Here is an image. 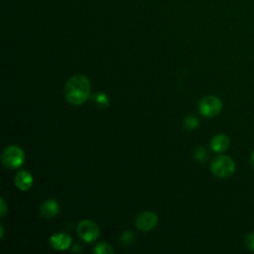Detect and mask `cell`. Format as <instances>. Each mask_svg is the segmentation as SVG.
<instances>
[{"mask_svg":"<svg viewBox=\"0 0 254 254\" xmlns=\"http://www.w3.org/2000/svg\"><path fill=\"white\" fill-rule=\"evenodd\" d=\"M90 95L89 79L83 74H75L71 76L64 87V96L72 105H80L84 103Z\"/></svg>","mask_w":254,"mask_h":254,"instance_id":"cell-1","label":"cell"},{"mask_svg":"<svg viewBox=\"0 0 254 254\" xmlns=\"http://www.w3.org/2000/svg\"><path fill=\"white\" fill-rule=\"evenodd\" d=\"M210 169L214 176L225 179L233 175L235 171V163L229 156L220 155L212 160Z\"/></svg>","mask_w":254,"mask_h":254,"instance_id":"cell-2","label":"cell"},{"mask_svg":"<svg viewBox=\"0 0 254 254\" xmlns=\"http://www.w3.org/2000/svg\"><path fill=\"white\" fill-rule=\"evenodd\" d=\"M198 109L202 116L214 117L220 113L222 109V102L214 95H206L200 99Z\"/></svg>","mask_w":254,"mask_h":254,"instance_id":"cell-3","label":"cell"},{"mask_svg":"<svg viewBox=\"0 0 254 254\" xmlns=\"http://www.w3.org/2000/svg\"><path fill=\"white\" fill-rule=\"evenodd\" d=\"M25 161V154L18 146L7 147L2 154V162L5 167L15 169L20 167Z\"/></svg>","mask_w":254,"mask_h":254,"instance_id":"cell-4","label":"cell"},{"mask_svg":"<svg viewBox=\"0 0 254 254\" xmlns=\"http://www.w3.org/2000/svg\"><path fill=\"white\" fill-rule=\"evenodd\" d=\"M77 233L85 242H93L99 236V228L90 219H84L77 225Z\"/></svg>","mask_w":254,"mask_h":254,"instance_id":"cell-5","label":"cell"},{"mask_svg":"<svg viewBox=\"0 0 254 254\" xmlns=\"http://www.w3.org/2000/svg\"><path fill=\"white\" fill-rule=\"evenodd\" d=\"M158 223V216L152 211L141 212L136 218V226L141 231H149Z\"/></svg>","mask_w":254,"mask_h":254,"instance_id":"cell-6","label":"cell"},{"mask_svg":"<svg viewBox=\"0 0 254 254\" xmlns=\"http://www.w3.org/2000/svg\"><path fill=\"white\" fill-rule=\"evenodd\" d=\"M50 243L52 247L56 250H64L69 247L71 243V238L65 233H57L51 237Z\"/></svg>","mask_w":254,"mask_h":254,"instance_id":"cell-7","label":"cell"},{"mask_svg":"<svg viewBox=\"0 0 254 254\" xmlns=\"http://www.w3.org/2000/svg\"><path fill=\"white\" fill-rule=\"evenodd\" d=\"M15 185L21 190H28L33 185V178L27 171H20L15 177Z\"/></svg>","mask_w":254,"mask_h":254,"instance_id":"cell-8","label":"cell"},{"mask_svg":"<svg viewBox=\"0 0 254 254\" xmlns=\"http://www.w3.org/2000/svg\"><path fill=\"white\" fill-rule=\"evenodd\" d=\"M210 147L216 153L224 152L229 147V138L225 134H217L211 139Z\"/></svg>","mask_w":254,"mask_h":254,"instance_id":"cell-9","label":"cell"},{"mask_svg":"<svg viewBox=\"0 0 254 254\" xmlns=\"http://www.w3.org/2000/svg\"><path fill=\"white\" fill-rule=\"evenodd\" d=\"M60 205L58 201L53 199H48L43 202V204L40 207V212L45 217H54L59 213Z\"/></svg>","mask_w":254,"mask_h":254,"instance_id":"cell-10","label":"cell"},{"mask_svg":"<svg viewBox=\"0 0 254 254\" xmlns=\"http://www.w3.org/2000/svg\"><path fill=\"white\" fill-rule=\"evenodd\" d=\"M94 252L97 254H113L114 250L107 243L101 242L96 245V247L94 248Z\"/></svg>","mask_w":254,"mask_h":254,"instance_id":"cell-11","label":"cell"},{"mask_svg":"<svg viewBox=\"0 0 254 254\" xmlns=\"http://www.w3.org/2000/svg\"><path fill=\"white\" fill-rule=\"evenodd\" d=\"M134 242V235L129 232V231H126L123 233V235L121 236V243L124 245V246H129L131 245L132 243Z\"/></svg>","mask_w":254,"mask_h":254,"instance_id":"cell-12","label":"cell"},{"mask_svg":"<svg viewBox=\"0 0 254 254\" xmlns=\"http://www.w3.org/2000/svg\"><path fill=\"white\" fill-rule=\"evenodd\" d=\"M198 125V120L194 116H189L185 120V126L187 129H194Z\"/></svg>","mask_w":254,"mask_h":254,"instance_id":"cell-13","label":"cell"},{"mask_svg":"<svg viewBox=\"0 0 254 254\" xmlns=\"http://www.w3.org/2000/svg\"><path fill=\"white\" fill-rule=\"evenodd\" d=\"M194 157L197 161L199 162H204L205 159L207 158V153L206 151L202 148V147H198L195 149V152H194Z\"/></svg>","mask_w":254,"mask_h":254,"instance_id":"cell-14","label":"cell"},{"mask_svg":"<svg viewBox=\"0 0 254 254\" xmlns=\"http://www.w3.org/2000/svg\"><path fill=\"white\" fill-rule=\"evenodd\" d=\"M245 245L247 248L254 252V231L248 233L245 237Z\"/></svg>","mask_w":254,"mask_h":254,"instance_id":"cell-15","label":"cell"},{"mask_svg":"<svg viewBox=\"0 0 254 254\" xmlns=\"http://www.w3.org/2000/svg\"><path fill=\"white\" fill-rule=\"evenodd\" d=\"M94 99H95V101H96V103L98 104V105H100V106H106L107 104H108V98H107V96L105 95V94H103V93H97L96 95H95V97H94Z\"/></svg>","mask_w":254,"mask_h":254,"instance_id":"cell-16","label":"cell"},{"mask_svg":"<svg viewBox=\"0 0 254 254\" xmlns=\"http://www.w3.org/2000/svg\"><path fill=\"white\" fill-rule=\"evenodd\" d=\"M6 211V204L3 198H1V216H3L5 214Z\"/></svg>","mask_w":254,"mask_h":254,"instance_id":"cell-17","label":"cell"},{"mask_svg":"<svg viewBox=\"0 0 254 254\" xmlns=\"http://www.w3.org/2000/svg\"><path fill=\"white\" fill-rule=\"evenodd\" d=\"M250 162H251V165L254 167V151H253V153H252V155L250 157Z\"/></svg>","mask_w":254,"mask_h":254,"instance_id":"cell-18","label":"cell"}]
</instances>
